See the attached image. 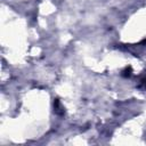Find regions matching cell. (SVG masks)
<instances>
[{
    "instance_id": "cell-1",
    "label": "cell",
    "mask_w": 146,
    "mask_h": 146,
    "mask_svg": "<svg viewBox=\"0 0 146 146\" xmlns=\"http://www.w3.org/2000/svg\"><path fill=\"white\" fill-rule=\"evenodd\" d=\"M131 72H132V68H131V66H129V67H125V70L122 72V75L123 76H130L131 75Z\"/></svg>"
}]
</instances>
